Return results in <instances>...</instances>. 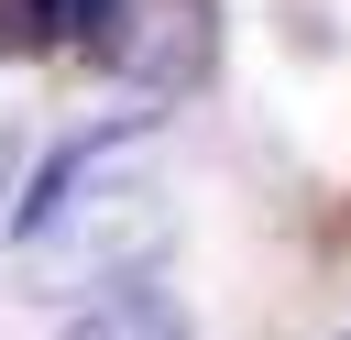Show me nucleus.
<instances>
[{
    "mask_svg": "<svg viewBox=\"0 0 351 340\" xmlns=\"http://www.w3.org/2000/svg\"><path fill=\"white\" fill-rule=\"evenodd\" d=\"M88 44H99V66H110L121 88L186 99V88H208V66H219V0H110Z\"/></svg>",
    "mask_w": 351,
    "mask_h": 340,
    "instance_id": "1",
    "label": "nucleus"
},
{
    "mask_svg": "<svg viewBox=\"0 0 351 340\" xmlns=\"http://www.w3.org/2000/svg\"><path fill=\"white\" fill-rule=\"evenodd\" d=\"M132 143H143V121H110V132H88V143H66V154H55L44 175H33V197L11 208V230H22V241H44L55 219H77V197L99 186V165H121Z\"/></svg>",
    "mask_w": 351,
    "mask_h": 340,
    "instance_id": "2",
    "label": "nucleus"
},
{
    "mask_svg": "<svg viewBox=\"0 0 351 340\" xmlns=\"http://www.w3.org/2000/svg\"><path fill=\"white\" fill-rule=\"evenodd\" d=\"M55 340H186V307H176L165 285H121V296H99L88 318H66Z\"/></svg>",
    "mask_w": 351,
    "mask_h": 340,
    "instance_id": "3",
    "label": "nucleus"
},
{
    "mask_svg": "<svg viewBox=\"0 0 351 340\" xmlns=\"http://www.w3.org/2000/svg\"><path fill=\"white\" fill-rule=\"evenodd\" d=\"M110 0H0V55H55V44H88Z\"/></svg>",
    "mask_w": 351,
    "mask_h": 340,
    "instance_id": "4",
    "label": "nucleus"
},
{
    "mask_svg": "<svg viewBox=\"0 0 351 340\" xmlns=\"http://www.w3.org/2000/svg\"><path fill=\"white\" fill-rule=\"evenodd\" d=\"M340 340H351V329H340Z\"/></svg>",
    "mask_w": 351,
    "mask_h": 340,
    "instance_id": "5",
    "label": "nucleus"
}]
</instances>
